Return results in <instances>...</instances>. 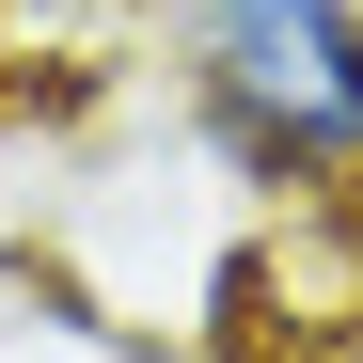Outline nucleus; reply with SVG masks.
<instances>
[{
	"label": "nucleus",
	"mask_w": 363,
	"mask_h": 363,
	"mask_svg": "<svg viewBox=\"0 0 363 363\" xmlns=\"http://www.w3.org/2000/svg\"><path fill=\"white\" fill-rule=\"evenodd\" d=\"M206 158L269 206H363V0H127Z\"/></svg>",
	"instance_id": "obj_1"
}]
</instances>
